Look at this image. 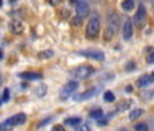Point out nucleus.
Segmentation results:
<instances>
[{"label":"nucleus","mask_w":154,"mask_h":131,"mask_svg":"<svg viewBox=\"0 0 154 131\" xmlns=\"http://www.w3.org/2000/svg\"><path fill=\"white\" fill-rule=\"evenodd\" d=\"M100 26H101V18L97 12H91L90 19H89V23L86 27V36L89 38H94L97 37L100 32Z\"/></svg>","instance_id":"obj_1"},{"label":"nucleus","mask_w":154,"mask_h":131,"mask_svg":"<svg viewBox=\"0 0 154 131\" xmlns=\"http://www.w3.org/2000/svg\"><path fill=\"white\" fill-rule=\"evenodd\" d=\"M117 27H119V17H117L115 12H109L108 14V27L105 30V40H111L113 38L115 33L117 32Z\"/></svg>","instance_id":"obj_2"},{"label":"nucleus","mask_w":154,"mask_h":131,"mask_svg":"<svg viewBox=\"0 0 154 131\" xmlns=\"http://www.w3.org/2000/svg\"><path fill=\"white\" fill-rule=\"evenodd\" d=\"M94 74V68L90 66H81L70 71V75L75 79H86Z\"/></svg>","instance_id":"obj_3"},{"label":"nucleus","mask_w":154,"mask_h":131,"mask_svg":"<svg viewBox=\"0 0 154 131\" xmlns=\"http://www.w3.org/2000/svg\"><path fill=\"white\" fill-rule=\"evenodd\" d=\"M79 55L85 56V58L94 59V60H98V61H102L105 59V53L100 49H85V51H81Z\"/></svg>","instance_id":"obj_4"},{"label":"nucleus","mask_w":154,"mask_h":131,"mask_svg":"<svg viewBox=\"0 0 154 131\" xmlns=\"http://www.w3.org/2000/svg\"><path fill=\"white\" fill-rule=\"evenodd\" d=\"M76 89H78V82H75V81L68 82V83L60 90V100H67Z\"/></svg>","instance_id":"obj_5"},{"label":"nucleus","mask_w":154,"mask_h":131,"mask_svg":"<svg viewBox=\"0 0 154 131\" xmlns=\"http://www.w3.org/2000/svg\"><path fill=\"white\" fill-rule=\"evenodd\" d=\"M89 12H90V6H89L87 2L81 0V2L76 3V17L85 18L86 15H89Z\"/></svg>","instance_id":"obj_6"},{"label":"nucleus","mask_w":154,"mask_h":131,"mask_svg":"<svg viewBox=\"0 0 154 131\" xmlns=\"http://www.w3.org/2000/svg\"><path fill=\"white\" fill-rule=\"evenodd\" d=\"M145 19H146V8L143 4H139V7H138V11L137 14H135L134 17V23L137 25V26H142L143 23H145Z\"/></svg>","instance_id":"obj_7"},{"label":"nucleus","mask_w":154,"mask_h":131,"mask_svg":"<svg viewBox=\"0 0 154 131\" xmlns=\"http://www.w3.org/2000/svg\"><path fill=\"white\" fill-rule=\"evenodd\" d=\"M132 33H134V27H132V22H131V19H127L124 22V25H123V38L124 40H131V37H132Z\"/></svg>","instance_id":"obj_8"},{"label":"nucleus","mask_w":154,"mask_h":131,"mask_svg":"<svg viewBox=\"0 0 154 131\" xmlns=\"http://www.w3.org/2000/svg\"><path fill=\"white\" fill-rule=\"evenodd\" d=\"M26 114H23V112H20V114H17L14 115L12 117H10V120H11L12 126H20L23 124L25 122H26Z\"/></svg>","instance_id":"obj_9"},{"label":"nucleus","mask_w":154,"mask_h":131,"mask_svg":"<svg viewBox=\"0 0 154 131\" xmlns=\"http://www.w3.org/2000/svg\"><path fill=\"white\" fill-rule=\"evenodd\" d=\"M94 93H96V89H91V90H87V92H85V93L75 94L74 100H75V101H85V100L91 98V97L94 96Z\"/></svg>","instance_id":"obj_10"},{"label":"nucleus","mask_w":154,"mask_h":131,"mask_svg":"<svg viewBox=\"0 0 154 131\" xmlns=\"http://www.w3.org/2000/svg\"><path fill=\"white\" fill-rule=\"evenodd\" d=\"M19 76L22 79L34 81V79H41V78H42V74H40V73H20Z\"/></svg>","instance_id":"obj_11"},{"label":"nucleus","mask_w":154,"mask_h":131,"mask_svg":"<svg viewBox=\"0 0 154 131\" xmlns=\"http://www.w3.org/2000/svg\"><path fill=\"white\" fill-rule=\"evenodd\" d=\"M10 29H11L14 33L19 34V33L23 30V23H22L20 20H12L11 25H10Z\"/></svg>","instance_id":"obj_12"},{"label":"nucleus","mask_w":154,"mask_h":131,"mask_svg":"<svg viewBox=\"0 0 154 131\" xmlns=\"http://www.w3.org/2000/svg\"><path fill=\"white\" fill-rule=\"evenodd\" d=\"M122 8L124 11H132L135 8V2L134 0H125V2L122 3Z\"/></svg>","instance_id":"obj_13"},{"label":"nucleus","mask_w":154,"mask_h":131,"mask_svg":"<svg viewBox=\"0 0 154 131\" xmlns=\"http://www.w3.org/2000/svg\"><path fill=\"white\" fill-rule=\"evenodd\" d=\"M150 82H153V79L150 78V75H143L142 78H139L137 81V85L139 87H143V86H146V85H149Z\"/></svg>","instance_id":"obj_14"},{"label":"nucleus","mask_w":154,"mask_h":131,"mask_svg":"<svg viewBox=\"0 0 154 131\" xmlns=\"http://www.w3.org/2000/svg\"><path fill=\"white\" fill-rule=\"evenodd\" d=\"M81 122H82L81 117H68V119L64 120V123L67 126H75V127H78L81 124Z\"/></svg>","instance_id":"obj_15"},{"label":"nucleus","mask_w":154,"mask_h":131,"mask_svg":"<svg viewBox=\"0 0 154 131\" xmlns=\"http://www.w3.org/2000/svg\"><path fill=\"white\" fill-rule=\"evenodd\" d=\"M47 92H48L47 85H38V86L35 87V94H37L38 97H44L47 94Z\"/></svg>","instance_id":"obj_16"},{"label":"nucleus","mask_w":154,"mask_h":131,"mask_svg":"<svg viewBox=\"0 0 154 131\" xmlns=\"http://www.w3.org/2000/svg\"><path fill=\"white\" fill-rule=\"evenodd\" d=\"M142 114H143V109H140V108H137V109H132V111L130 112L128 117H130V120H135V119H138V117H139Z\"/></svg>","instance_id":"obj_17"},{"label":"nucleus","mask_w":154,"mask_h":131,"mask_svg":"<svg viewBox=\"0 0 154 131\" xmlns=\"http://www.w3.org/2000/svg\"><path fill=\"white\" fill-rule=\"evenodd\" d=\"M12 127H14V126H12L10 119H7L6 122H3V123H0V131H11Z\"/></svg>","instance_id":"obj_18"},{"label":"nucleus","mask_w":154,"mask_h":131,"mask_svg":"<svg viewBox=\"0 0 154 131\" xmlns=\"http://www.w3.org/2000/svg\"><path fill=\"white\" fill-rule=\"evenodd\" d=\"M102 115H104V112H102L101 108H97V109H94V111L90 112V117H94V119H98V120Z\"/></svg>","instance_id":"obj_19"},{"label":"nucleus","mask_w":154,"mask_h":131,"mask_svg":"<svg viewBox=\"0 0 154 131\" xmlns=\"http://www.w3.org/2000/svg\"><path fill=\"white\" fill-rule=\"evenodd\" d=\"M104 100H105V102H113L115 101V94L112 93V92H105L104 93Z\"/></svg>","instance_id":"obj_20"},{"label":"nucleus","mask_w":154,"mask_h":131,"mask_svg":"<svg viewBox=\"0 0 154 131\" xmlns=\"http://www.w3.org/2000/svg\"><path fill=\"white\" fill-rule=\"evenodd\" d=\"M40 55V59H49L53 56V51L52 49H48V51H42V52L38 53Z\"/></svg>","instance_id":"obj_21"},{"label":"nucleus","mask_w":154,"mask_h":131,"mask_svg":"<svg viewBox=\"0 0 154 131\" xmlns=\"http://www.w3.org/2000/svg\"><path fill=\"white\" fill-rule=\"evenodd\" d=\"M131 104H132V101H124L123 104H120L119 107H117V112H120V111H125V109H127V108L130 107Z\"/></svg>","instance_id":"obj_22"},{"label":"nucleus","mask_w":154,"mask_h":131,"mask_svg":"<svg viewBox=\"0 0 154 131\" xmlns=\"http://www.w3.org/2000/svg\"><path fill=\"white\" fill-rule=\"evenodd\" d=\"M135 131H147V124L146 123H139L135 126Z\"/></svg>","instance_id":"obj_23"},{"label":"nucleus","mask_w":154,"mask_h":131,"mask_svg":"<svg viewBox=\"0 0 154 131\" xmlns=\"http://www.w3.org/2000/svg\"><path fill=\"white\" fill-rule=\"evenodd\" d=\"M71 23H72V26H81L82 25V18L74 17L72 19H71Z\"/></svg>","instance_id":"obj_24"},{"label":"nucleus","mask_w":154,"mask_h":131,"mask_svg":"<svg viewBox=\"0 0 154 131\" xmlns=\"http://www.w3.org/2000/svg\"><path fill=\"white\" fill-rule=\"evenodd\" d=\"M75 131H90V127L87 124H79L78 127L75 128Z\"/></svg>","instance_id":"obj_25"},{"label":"nucleus","mask_w":154,"mask_h":131,"mask_svg":"<svg viewBox=\"0 0 154 131\" xmlns=\"http://www.w3.org/2000/svg\"><path fill=\"white\" fill-rule=\"evenodd\" d=\"M8 100H10V90H8V89H4V92H3V100H2V101L7 102Z\"/></svg>","instance_id":"obj_26"},{"label":"nucleus","mask_w":154,"mask_h":131,"mask_svg":"<svg viewBox=\"0 0 154 131\" xmlns=\"http://www.w3.org/2000/svg\"><path fill=\"white\" fill-rule=\"evenodd\" d=\"M52 131H66V128H64L61 124H55L52 127Z\"/></svg>","instance_id":"obj_27"},{"label":"nucleus","mask_w":154,"mask_h":131,"mask_svg":"<svg viewBox=\"0 0 154 131\" xmlns=\"http://www.w3.org/2000/svg\"><path fill=\"white\" fill-rule=\"evenodd\" d=\"M147 63H150V64L154 63V52H151L150 55L147 56Z\"/></svg>","instance_id":"obj_28"},{"label":"nucleus","mask_w":154,"mask_h":131,"mask_svg":"<svg viewBox=\"0 0 154 131\" xmlns=\"http://www.w3.org/2000/svg\"><path fill=\"white\" fill-rule=\"evenodd\" d=\"M49 122H51V117H48V119H45V120H44V122H41V123H40V127H42L44 124H48V123H49Z\"/></svg>","instance_id":"obj_29"},{"label":"nucleus","mask_w":154,"mask_h":131,"mask_svg":"<svg viewBox=\"0 0 154 131\" xmlns=\"http://www.w3.org/2000/svg\"><path fill=\"white\" fill-rule=\"evenodd\" d=\"M3 59V52H2V49H0V60Z\"/></svg>","instance_id":"obj_30"},{"label":"nucleus","mask_w":154,"mask_h":131,"mask_svg":"<svg viewBox=\"0 0 154 131\" xmlns=\"http://www.w3.org/2000/svg\"><path fill=\"white\" fill-rule=\"evenodd\" d=\"M150 78H151V79H153V81H154V73H153V74H151V75H150Z\"/></svg>","instance_id":"obj_31"},{"label":"nucleus","mask_w":154,"mask_h":131,"mask_svg":"<svg viewBox=\"0 0 154 131\" xmlns=\"http://www.w3.org/2000/svg\"><path fill=\"white\" fill-rule=\"evenodd\" d=\"M2 102H3V101H2V98H0V105H2Z\"/></svg>","instance_id":"obj_32"},{"label":"nucleus","mask_w":154,"mask_h":131,"mask_svg":"<svg viewBox=\"0 0 154 131\" xmlns=\"http://www.w3.org/2000/svg\"><path fill=\"white\" fill-rule=\"evenodd\" d=\"M2 4H3V3H2V2H0V7H2Z\"/></svg>","instance_id":"obj_33"},{"label":"nucleus","mask_w":154,"mask_h":131,"mask_svg":"<svg viewBox=\"0 0 154 131\" xmlns=\"http://www.w3.org/2000/svg\"><path fill=\"white\" fill-rule=\"evenodd\" d=\"M153 8H154V3H153Z\"/></svg>","instance_id":"obj_34"}]
</instances>
